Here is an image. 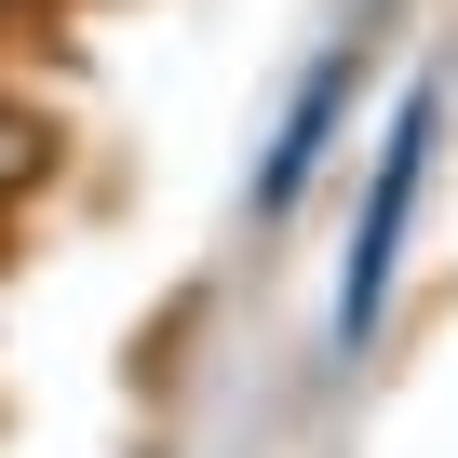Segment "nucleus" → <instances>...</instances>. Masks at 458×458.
I'll use <instances>...</instances> for the list:
<instances>
[{
    "mask_svg": "<svg viewBox=\"0 0 458 458\" xmlns=\"http://www.w3.org/2000/svg\"><path fill=\"white\" fill-rule=\"evenodd\" d=\"M431 148H445V81H404V108L377 122V175H364V216H351V257H337V310H324L337 364H364V337H377V310H391V270H404Z\"/></svg>",
    "mask_w": 458,
    "mask_h": 458,
    "instance_id": "obj_1",
    "label": "nucleus"
},
{
    "mask_svg": "<svg viewBox=\"0 0 458 458\" xmlns=\"http://www.w3.org/2000/svg\"><path fill=\"white\" fill-rule=\"evenodd\" d=\"M351 95H364V68H351V55H324V68L284 95V122H270V162H257V216H297V202H310L324 148L351 135Z\"/></svg>",
    "mask_w": 458,
    "mask_h": 458,
    "instance_id": "obj_2",
    "label": "nucleus"
},
{
    "mask_svg": "<svg viewBox=\"0 0 458 458\" xmlns=\"http://www.w3.org/2000/svg\"><path fill=\"white\" fill-rule=\"evenodd\" d=\"M41 14H55V0H0V41H14V28H41Z\"/></svg>",
    "mask_w": 458,
    "mask_h": 458,
    "instance_id": "obj_3",
    "label": "nucleus"
}]
</instances>
